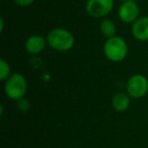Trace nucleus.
Here are the masks:
<instances>
[{"instance_id":"1","label":"nucleus","mask_w":148,"mask_h":148,"mask_svg":"<svg viewBox=\"0 0 148 148\" xmlns=\"http://www.w3.org/2000/svg\"><path fill=\"white\" fill-rule=\"evenodd\" d=\"M46 39L49 47L58 52L70 51L75 43L73 34L63 27H56L51 29Z\"/></svg>"},{"instance_id":"2","label":"nucleus","mask_w":148,"mask_h":148,"mask_svg":"<svg viewBox=\"0 0 148 148\" xmlns=\"http://www.w3.org/2000/svg\"><path fill=\"white\" fill-rule=\"evenodd\" d=\"M103 54L112 62H121L128 55V45L123 38L115 36L107 39L103 44Z\"/></svg>"},{"instance_id":"3","label":"nucleus","mask_w":148,"mask_h":148,"mask_svg":"<svg viewBox=\"0 0 148 148\" xmlns=\"http://www.w3.org/2000/svg\"><path fill=\"white\" fill-rule=\"evenodd\" d=\"M27 90V82L25 77L21 73H12L6 81H4V92L8 99L19 101L25 97Z\"/></svg>"},{"instance_id":"4","label":"nucleus","mask_w":148,"mask_h":148,"mask_svg":"<svg viewBox=\"0 0 148 148\" xmlns=\"http://www.w3.org/2000/svg\"><path fill=\"white\" fill-rule=\"evenodd\" d=\"M126 90L132 99H141L148 92V79L143 74H134L126 83Z\"/></svg>"},{"instance_id":"5","label":"nucleus","mask_w":148,"mask_h":148,"mask_svg":"<svg viewBox=\"0 0 148 148\" xmlns=\"http://www.w3.org/2000/svg\"><path fill=\"white\" fill-rule=\"evenodd\" d=\"M114 4V0H87L85 10L93 18H103L113 10Z\"/></svg>"},{"instance_id":"6","label":"nucleus","mask_w":148,"mask_h":148,"mask_svg":"<svg viewBox=\"0 0 148 148\" xmlns=\"http://www.w3.org/2000/svg\"><path fill=\"white\" fill-rule=\"evenodd\" d=\"M139 14V5L135 0H128L122 2L118 9V16L124 23H134L140 17Z\"/></svg>"},{"instance_id":"7","label":"nucleus","mask_w":148,"mask_h":148,"mask_svg":"<svg viewBox=\"0 0 148 148\" xmlns=\"http://www.w3.org/2000/svg\"><path fill=\"white\" fill-rule=\"evenodd\" d=\"M47 39L40 35L31 36L27 39L25 43V49L29 54L37 55L44 51L47 46Z\"/></svg>"},{"instance_id":"8","label":"nucleus","mask_w":148,"mask_h":148,"mask_svg":"<svg viewBox=\"0 0 148 148\" xmlns=\"http://www.w3.org/2000/svg\"><path fill=\"white\" fill-rule=\"evenodd\" d=\"M132 35L137 41H148V16H140L132 23Z\"/></svg>"},{"instance_id":"9","label":"nucleus","mask_w":148,"mask_h":148,"mask_svg":"<svg viewBox=\"0 0 148 148\" xmlns=\"http://www.w3.org/2000/svg\"><path fill=\"white\" fill-rule=\"evenodd\" d=\"M131 97H129L128 93H124V92H118L114 95L113 99H112V106H113L114 110L120 113H123L126 112L128 109L130 108V101Z\"/></svg>"},{"instance_id":"10","label":"nucleus","mask_w":148,"mask_h":148,"mask_svg":"<svg viewBox=\"0 0 148 148\" xmlns=\"http://www.w3.org/2000/svg\"><path fill=\"white\" fill-rule=\"evenodd\" d=\"M99 31L103 37L110 39V38L116 36V25L111 19L105 18L101 21V25H99Z\"/></svg>"},{"instance_id":"11","label":"nucleus","mask_w":148,"mask_h":148,"mask_svg":"<svg viewBox=\"0 0 148 148\" xmlns=\"http://www.w3.org/2000/svg\"><path fill=\"white\" fill-rule=\"evenodd\" d=\"M11 75V69L8 62L5 60H0V80L6 81Z\"/></svg>"},{"instance_id":"12","label":"nucleus","mask_w":148,"mask_h":148,"mask_svg":"<svg viewBox=\"0 0 148 148\" xmlns=\"http://www.w3.org/2000/svg\"><path fill=\"white\" fill-rule=\"evenodd\" d=\"M17 108L23 113H27L29 110V108H31V103L29 101V99H27L25 97H23L19 101H17Z\"/></svg>"},{"instance_id":"13","label":"nucleus","mask_w":148,"mask_h":148,"mask_svg":"<svg viewBox=\"0 0 148 148\" xmlns=\"http://www.w3.org/2000/svg\"><path fill=\"white\" fill-rule=\"evenodd\" d=\"M12 1L16 5H18V6L25 7V6H29V5H32L34 2H35L36 0H12Z\"/></svg>"},{"instance_id":"14","label":"nucleus","mask_w":148,"mask_h":148,"mask_svg":"<svg viewBox=\"0 0 148 148\" xmlns=\"http://www.w3.org/2000/svg\"><path fill=\"white\" fill-rule=\"evenodd\" d=\"M119 1H121V2H125V1H128V0H119Z\"/></svg>"}]
</instances>
